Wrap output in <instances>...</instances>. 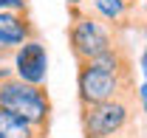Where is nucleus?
Masks as SVG:
<instances>
[{"instance_id":"1","label":"nucleus","mask_w":147,"mask_h":138,"mask_svg":"<svg viewBox=\"0 0 147 138\" xmlns=\"http://www.w3.org/2000/svg\"><path fill=\"white\" fill-rule=\"evenodd\" d=\"M127 93H139V87L133 82V59H130L125 37L102 56L76 62L79 104H99L108 99H116V96H127Z\"/></svg>"},{"instance_id":"2","label":"nucleus","mask_w":147,"mask_h":138,"mask_svg":"<svg viewBox=\"0 0 147 138\" xmlns=\"http://www.w3.org/2000/svg\"><path fill=\"white\" fill-rule=\"evenodd\" d=\"M0 107L26 119L40 135H48L51 127V96L45 85H31L14 76V68L0 65Z\"/></svg>"},{"instance_id":"3","label":"nucleus","mask_w":147,"mask_h":138,"mask_svg":"<svg viewBox=\"0 0 147 138\" xmlns=\"http://www.w3.org/2000/svg\"><path fill=\"white\" fill-rule=\"evenodd\" d=\"M122 37H125V31L105 23L93 9H82V6L68 9V45H71V54L76 62H88V59L102 56Z\"/></svg>"},{"instance_id":"4","label":"nucleus","mask_w":147,"mask_h":138,"mask_svg":"<svg viewBox=\"0 0 147 138\" xmlns=\"http://www.w3.org/2000/svg\"><path fill=\"white\" fill-rule=\"evenodd\" d=\"M139 93L116 96L99 104H79L82 138H110L125 135L139 121Z\"/></svg>"},{"instance_id":"5","label":"nucleus","mask_w":147,"mask_h":138,"mask_svg":"<svg viewBox=\"0 0 147 138\" xmlns=\"http://www.w3.org/2000/svg\"><path fill=\"white\" fill-rule=\"evenodd\" d=\"M34 37H40V31H37L34 20L28 17V11H20V9L0 11V65L11 59L20 45Z\"/></svg>"},{"instance_id":"6","label":"nucleus","mask_w":147,"mask_h":138,"mask_svg":"<svg viewBox=\"0 0 147 138\" xmlns=\"http://www.w3.org/2000/svg\"><path fill=\"white\" fill-rule=\"evenodd\" d=\"M11 65H14L17 79L31 82V85H45V79H48V48H45V42L40 37L23 42L17 54L11 56Z\"/></svg>"},{"instance_id":"7","label":"nucleus","mask_w":147,"mask_h":138,"mask_svg":"<svg viewBox=\"0 0 147 138\" xmlns=\"http://www.w3.org/2000/svg\"><path fill=\"white\" fill-rule=\"evenodd\" d=\"M91 9L119 31H127L136 20V11H139V6L133 0H93Z\"/></svg>"},{"instance_id":"8","label":"nucleus","mask_w":147,"mask_h":138,"mask_svg":"<svg viewBox=\"0 0 147 138\" xmlns=\"http://www.w3.org/2000/svg\"><path fill=\"white\" fill-rule=\"evenodd\" d=\"M31 135H40V133L26 119H20L17 113L0 107V138H31Z\"/></svg>"},{"instance_id":"9","label":"nucleus","mask_w":147,"mask_h":138,"mask_svg":"<svg viewBox=\"0 0 147 138\" xmlns=\"http://www.w3.org/2000/svg\"><path fill=\"white\" fill-rule=\"evenodd\" d=\"M139 107H142V113L147 116V79L139 85Z\"/></svg>"},{"instance_id":"10","label":"nucleus","mask_w":147,"mask_h":138,"mask_svg":"<svg viewBox=\"0 0 147 138\" xmlns=\"http://www.w3.org/2000/svg\"><path fill=\"white\" fill-rule=\"evenodd\" d=\"M139 65H142V73H144V79H147V45H144V51H142V56H139Z\"/></svg>"},{"instance_id":"11","label":"nucleus","mask_w":147,"mask_h":138,"mask_svg":"<svg viewBox=\"0 0 147 138\" xmlns=\"http://www.w3.org/2000/svg\"><path fill=\"white\" fill-rule=\"evenodd\" d=\"M133 135H136V127H133L130 133H125V135H110V138H133Z\"/></svg>"},{"instance_id":"12","label":"nucleus","mask_w":147,"mask_h":138,"mask_svg":"<svg viewBox=\"0 0 147 138\" xmlns=\"http://www.w3.org/2000/svg\"><path fill=\"white\" fill-rule=\"evenodd\" d=\"M82 3H85V0H65V6H68V9H71V6H82Z\"/></svg>"},{"instance_id":"13","label":"nucleus","mask_w":147,"mask_h":138,"mask_svg":"<svg viewBox=\"0 0 147 138\" xmlns=\"http://www.w3.org/2000/svg\"><path fill=\"white\" fill-rule=\"evenodd\" d=\"M144 45H147V23H144Z\"/></svg>"},{"instance_id":"14","label":"nucleus","mask_w":147,"mask_h":138,"mask_svg":"<svg viewBox=\"0 0 147 138\" xmlns=\"http://www.w3.org/2000/svg\"><path fill=\"white\" fill-rule=\"evenodd\" d=\"M31 138H48V135H31Z\"/></svg>"},{"instance_id":"15","label":"nucleus","mask_w":147,"mask_h":138,"mask_svg":"<svg viewBox=\"0 0 147 138\" xmlns=\"http://www.w3.org/2000/svg\"><path fill=\"white\" fill-rule=\"evenodd\" d=\"M133 3H136V6H139V3H142V0H133Z\"/></svg>"}]
</instances>
